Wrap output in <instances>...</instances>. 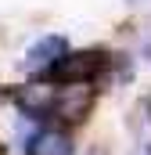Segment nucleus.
Masks as SVG:
<instances>
[{
	"mask_svg": "<svg viewBox=\"0 0 151 155\" xmlns=\"http://www.w3.org/2000/svg\"><path fill=\"white\" fill-rule=\"evenodd\" d=\"M94 101H97V90L90 83H61V87H54L50 116L61 119V123H83L90 116Z\"/></svg>",
	"mask_w": 151,
	"mask_h": 155,
	"instance_id": "f257e3e1",
	"label": "nucleus"
},
{
	"mask_svg": "<svg viewBox=\"0 0 151 155\" xmlns=\"http://www.w3.org/2000/svg\"><path fill=\"white\" fill-rule=\"evenodd\" d=\"M104 65H108V54H104L101 47L69 51V54L54 65L50 79H58V83H90L94 76H101V72H104Z\"/></svg>",
	"mask_w": 151,
	"mask_h": 155,
	"instance_id": "f03ea898",
	"label": "nucleus"
},
{
	"mask_svg": "<svg viewBox=\"0 0 151 155\" xmlns=\"http://www.w3.org/2000/svg\"><path fill=\"white\" fill-rule=\"evenodd\" d=\"M69 54V40L65 36H40L29 51H25V58H22V69L29 72V76H50L54 72V65L61 61Z\"/></svg>",
	"mask_w": 151,
	"mask_h": 155,
	"instance_id": "7ed1b4c3",
	"label": "nucleus"
},
{
	"mask_svg": "<svg viewBox=\"0 0 151 155\" xmlns=\"http://www.w3.org/2000/svg\"><path fill=\"white\" fill-rule=\"evenodd\" d=\"M11 101L33 119L50 116V101H54V87L50 83H25V87H14L11 90Z\"/></svg>",
	"mask_w": 151,
	"mask_h": 155,
	"instance_id": "20e7f679",
	"label": "nucleus"
},
{
	"mask_svg": "<svg viewBox=\"0 0 151 155\" xmlns=\"http://www.w3.org/2000/svg\"><path fill=\"white\" fill-rule=\"evenodd\" d=\"M25 155H76L72 134L69 130H58V126H43L29 137Z\"/></svg>",
	"mask_w": 151,
	"mask_h": 155,
	"instance_id": "39448f33",
	"label": "nucleus"
},
{
	"mask_svg": "<svg viewBox=\"0 0 151 155\" xmlns=\"http://www.w3.org/2000/svg\"><path fill=\"white\" fill-rule=\"evenodd\" d=\"M148 116H151V97H148Z\"/></svg>",
	"mask_w": 151,
	"mask_h": 155,
	"instance_id": "423d86ee",
	"label": "nucleus"
},
{
	"mask_svg": "<svg viewBox=\"0 0 151 155\" xmlns=\"http://www.w3.org/2000/svg\"><path fill=\"white\" fill-rule=\"evenodd\" d=\"M130 4H140V0H130Z\"/></svg>",
	"mask_w": 151,
	"mask_h": 155,
	"instance_id": "0eeeda50",
	"label": "nucleus"
},
{
	"mask_svg": "<svg viewBox=\"0 0 151 155\" xmlns=\"http://www.w3.org/2000/svg\"><path fill=\"white\" fill-rule=\"evenodd\" d=\"M0 155H4V144H0Z\"/></svg>",
	"mask_w": 151,
	"mask_h": 155,
	"instance_id": "6e6552de",
	"label": "nucleus"
},
{
	"mask_svg": "<svg viewBox=\"0 0 151 155\" xmlns=\"http://www.w3.org/2000/svg\"><path fill=\"white\" fill-rule=\"evenodd\" d=\"M148 155H151V152H148Z\"/></svg>",
	"mask_w": 151,
	"mask_h": 155,
	"instance_id": "1a4fd4ad",
	"label": "nucleus"
}]
</instances>
